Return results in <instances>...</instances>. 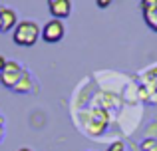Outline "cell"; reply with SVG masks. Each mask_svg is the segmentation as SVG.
Returning a JSON list of instances; mask_svg holds the SVG:
<instances>
[{"instance_id":"obj_1","label":"cell","mask_w":157,"mask_h":151,"mask_svg":"<svg viewBox=\"0 0 157 151\" xmlns=\"http://www.w3.org/2000/svg\"><path fill=\"white\" fill-rule=\"evenodd\" d=\"M40 36H42V28H40L36 22H32V20H22V22H18V26H16L14 32H12L14 44L26 46V48L34 46V44L38 42Z\"/></svg>"},{"instance_id":"obj_3","label":"cell","mask_w":157,"mask_h":151,"mask_svg":"<svg viewBox=\"0 0 157 151\" xmlns=\"http://www.w3.org/2000/svg\"><path fill=\"white\" fill-rule=\"evenodd\" d=\"M22 74H24V68L20 66L18 62H8V64H6V68L0 72V81H2L4 88L14 89V85L20 81Z\"/></svg>"},{"instance_id":"obj_11","label":"cell","mask_w":157,"mask_h":151,"mask_svg":"<svg viewBox=\"0 0 157 151\" xmlns=\"http://www.w3.org/2000/svg\"><path fill=\"white\" fill-rule=\"evenodd\" d=\"M6 64H8V60L4 58V56H0V72H2L4 68H6Z\"/></svg>"},{"instance_id":"obj_4","label":"cell","mask_w":157,"mask_h":151,"mask_svg":"<svg viewBox=\"0 0 157 151\" xmlns=\"http://www.w3.org/2000/svg\"><path fill=\"white\" fill-rule=\"evenodd\" d=\"M48 8L56 20H64L72 12V2L70 0H48Z\"/></svg>"},{"instance_id":"obj_6","label":"cell","mask_w":157,"mask_h":151,"mask_svg":"<svg viewBox=\"0 0 157 151\" xmlns=\"http://www.w3.org/2000/svg\"><path fill=\"white\" fill-rule=\"evenodd\" d=\"M32 89V77H30V74H28L26 70H24V74H22V77H20V81L14 85V92L16 93H28Z\"/></svg>"},{"instance_id":"obj_10","label":"cell","mask_w":157,"mask_h":151,"mask_svg":"<svg viewBox=\"0 0 157 151\" xmlns=\"http://www.w3.org/2000/svg\"><path fill=\"white\" fill-rule=\"evenodd\" d=\"M96 4H98L100 8H107V6L111 4V0H96Z\"/></svg>"},{"instance_id":"obj_9","label":"cell","mask_w":157,"mask_h":151,"mask_svg":"<svg viewBox=\"0 0 157 151\" xmlns=\"http://www.w3.org/2000/svg\"><path fill=\"white\" fill-rule=\"evenodd\" d=\"M105 151H125V143L123 141H113Z\"/></svg>"},{"instance_id":"obj_2","label":"cell","mask_w":157,"mask_h":151,"mask_svg":"<svg viewBox=\"0 0 157 151\" xmlns=\"http://www.w3.org/2000/svg\"><path fill=\"white\" fill-rule=\"evenodd\" d=\"M64 34H66L64 22H62V20H56V18H52L50 22H46L44 28H42V40L48 42V44L60 42V40L64 38Z\"/></svg>"},{"instance_id":"obj_14","label":"cell","mask_w":157,"mask_h":151,"mask_svg":"<svg viewBox=\"0 0 157 151\" xmlns=\"http://www.w3.org/2000/svg\"><path fill=\"white\" fill-rule=\"evenodd\" d=\"M0 32H2V18H0Z\"/></svg>"},{"instance_id":"obj_8","label":"cell","mask_w":157,"mask_h":151,"mask_svg":"<svg viewBox=\"0 0 157 151\" xmlns=\"http://www.w3.org/2000/svg\"><path fill=\"white\" fill-rule=\"evenodd\" d=\"M157 8V0H141V12H151Z\"/></svg>"},{"instance_id":"obj_7","label":"cell","mask_w":157,"mask_h":151,"mask_svg":"<svg viewBox=\"0 0 157 151\" xmlns=\"http://www.w3.org/2000/svg\"><path fill=\"white\" fill-rule=\"evenodd\" d=\"M143 18H145V24L151 28L153 32H157V8L155 10H151V12H145L143 14Z\"/></svg>"},{"instance_id":"obj_5","label":"cell","mask_w":157,"mask_h":151,"mask_svg":"<svg viewBox=\"0 0 157 151\" xmlns=\"http://www.w3.org/2000/svg\"><path fill=\"white\" fill-rule=\"evenodd\" d=\"M0 18H2V32H10L18 26V16L12 8L2 6L0 8Z\"/></svg>"},{"instance_id":"obj_13","label":"cell","mask_w":157,"mask_h":151,"mask_svg":"<svg viewBox=\"0 0 157 151\" xmlns=\"http://www.w3.org/2000/svg\"><path fill=\"white\" fill-rule=\"evenodd\" d=\"M18 151H32V149H28V147H22V149H18Z\"/></svg>"},{"instance_id":"obj_12","label":"cell","mask_w":157,"mask_h":151,"mask_svg":"<svg viewBox=\"0 0 157 151\" xmlns=\"http://www.w3.org/2000/svg\"><path fill=\"white\" fill-rule=\"evenodd\" d=\"M2 135H4V119L0 117V139H2Z\"/></svg>"}]
</instances>
